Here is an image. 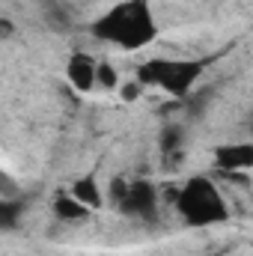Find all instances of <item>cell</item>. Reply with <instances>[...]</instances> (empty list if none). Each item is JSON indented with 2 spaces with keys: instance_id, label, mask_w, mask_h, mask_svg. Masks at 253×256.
I'll return each instance as SVG.
<instances>
[{
  "instance_id": "cell-1",
  "label": "cell",
  "mask_w": 253,
  "mask_h": 256,
  "mask_svg": "<svg viewBox=\"0 0 253 256\" xmlns=\"http://www.w3.org/2000/svg\"><path fill=\"white\" fill-rule=\"evenodd\" d=\"M92 33H96V39L114 42L122 51H140L155 42L158 24H155V15L146 0H122V3L110 6L92 24Z\"/></svg>"
},
{
  "instance_id": "cell-2",
  "label": "cell",
  "mask_w": 253,
  "mask_h": 256,
  "mask_svg": "<svg viewBox=\"0 0 253 256\" xmlns=\"http://www.w3.org/2000/svg\"><path fill=\"white\" fill-rule=\"evenodd\" d=\"M176 208H179L182 220L190 226H212V224H224L230 218L224 194L214 188V182L208 176H190L179 188Z\"/></svg>"
},
{
  "instance_id": "cell-3",
  "label": "cell",
  "mask_w": 253,
  "mask_h": 256,
  "mask_svg": "<svg viewBox=\"0 0 253 256\" xmlns=\"http://www.w3.org/2000/svg\"><path fill=\"white\" fill-rule=\"evenodd\" d=\"M208 63L212 60H167V57H155V60H146L137 68V80L143 86H161L170 96L182 98L202 78Z\"/></svg>"
},
{
  "instance_id": "cell-4",
  "label": "cell",
  "mask_w": 253,
  "mask_h": 256,
  "mask_svg": "<svg viewBox=\"0 0 253 256\" xmlns=\"http://www.w3.org/2000/svg\"><path fill=\"white\" fill-rule=\"evenodd\" d=\"M128 218H140V220H155L158 218V191L152 182H131L126 200L116 206Z\"/></svg>"
},
{
  "instance_id": "cell-5",
  "label": "cell",
  "mask_w": 253,
  "mask_h": 256,
  "mask_svg": "<svg viewBox=\"0 0 253 256\" xmlns=\"http://www.w3.org/2000/svg\"><path fill=\"white\" fill-rule=\"evenodd\" d=\"M214 167L220 173H244L253 167V140L244 143H224L214 149Z\"/></svg>"
},
{
  "instance_id": "cell-6",
  "label": "cell",
  "mask_w": 253,
  "mask_h": 256,
  "mask_svg": "<svg viewBox=\"0 0 253 256\" xmlns=\"http://www.w3.org/2000/svg\"><path fill=\"white\" fill-rule=\"evenodd\" d=\"M96 72H98V63H96L90 54H84V51L72 54V60L66 66V78H68L72 90H78V92H92V90L98 86Z\"/></svg>"
},
{
  "instance_id": "cell-7",
  "label": "cell",
  "mask_w": 253,
  "mask_h": 256,
  "mask_svg": "<svg viewBox=\"0 0 253 256\" xmlns=\"http://www.w3.org/2000/svg\"><path fill=\"white\" fill-rule=\"evenodd\" d=\"M68 194H72L74 200H80L90 212H96V208L104 206V194H102L98 182H96L92 176H80V179H74L72 188H68Z\"/></svg>"
},
{
  "instance_id": "cell-8",
  "label": "cell",
  "mask_w": 253,
  "mask_h": 256,
  "mask_svg": "<svg viewBox=\"0 0 253 256\" xmlns=\"http://www.w3.org/2000/svg\"><path fill=\"white\" fill-rule=\"evenodd\" d=\"M51 208H54V214L66 220V224H72V220H84L86 214H90V208L80 202V200H74L72 194H57L54 196V202H51Z\"/></svg>"
},
{
  "instance_id": "cell-9",
  "label": "cell",
  "mask_w": 253,
  "mask_h": 256,
  "mask_svg": "<svg viewBox=\"0 0 253 256\" xmlns=\"http://www.w3.org/2000/svg\"><path fill=\"white\" fill-rule=\"evenodd\" d=\"M182 140H185V131H182L179 126H164L161 140H158L161 155H164V158H170V155H182Z\"/></svg>"
},
{
  "instance_id": "cell-10",
  "label": "cell",
  "mask_w": 253,
  "mask_h": 256,
  "mask_svg": "<svg viewBox=\"0 0 253 256\" xmlns=\"http://www.w3.org/2000/svg\"><path fill=\"white\" fill-rule=\"evenodd\" d=\"M96 80H98V86L102 90H116L122 80H120V74H116V68L110 63H98V72H96Z\"/></svg>"
},
{
  "instance_id": "cell-11",
  "label": "cell",
  "mask_w": 253,
  "mask_h": 256,
  "mask_svg": "<svg viewBox=\"0 0 253 256\" xmlns=\"http://www.w3.org/2000/svg\"><path fill=\"white\" fill-rule=\"evenodd\" d=\"M18 208H24L21 202H12V200H3L0 202V212H3V224H6V230H12L15 226V212Z\"/></svg>"
},
{
  "instance_id": "cell-12",
  "label": "cell",
  "mask_w": 253,
  "mask_h": 256,
  "mask_svg": "<svg viewBox=\"0 0 253 256\" xmlns=\"http://www.w3.org/2000/svg\"><path fill=\"white\" fill-rule=\"evenodd\" d=\"M140 92H143V84H140V80L120 84V96H122V102H137V98H140Z\"/></svg>"
},
{
  "instance_id": "cell-13",
  "label": "cell",
  "mask_w": 253,
  "mask_h": 256,
  "mask_svg": "<svg viewBox=\"0 0 253 256\" xmlns=\"http://www.w3.org/2000/svg\"><path fill=\"white\" fill-rule=\"evenodd\" d=\"M128 188H131V182H126V179H114V182H110V200L120 206V202L126 200Z\"/></svg>"
},
{
  "instance_id": "cell-14",
  "label": "cell",
  "mask_w": 253,
  "mask_h": 256,
  "mask_svg": "<svg viewBox=\"0 0 253 256\" xmlns=\"http://www.w3.org/2000/svg\"><path fill=\"white\" fill-rule=\"evenodd\" d=\"M0 30H3V36H12V21L3 18V21H0Z\"/></svg>"
},
{
  "instance_id": "cell-15",
  "label": "cell",
  "mask_w": 253,
  "mask_h": 256,
  "mask_svg": "<svg viewBox=\"0 0 253 256\" xmlns=\"http://www.w3.org/2000/svg\"><path fill=\"white\" fill-rule=\"evenodd\" d=\"M248 131H253V116H250V122H248Z\"/></svg>"
},
{
  "instance_id": "cell-16",
  "label": "cell",
  "mask_w": 253,
  "mask_h": 256,
  "mask_svg": "<svg viewBox=\"0 0 253 256\" xmlns=\"http://www.w3.org/2000/svg\"><path fill=\"white\" fill-rule=\"evenodd\" d=\"M208 256H212V254H208Z\"/></svg>"
}]
</instances>
